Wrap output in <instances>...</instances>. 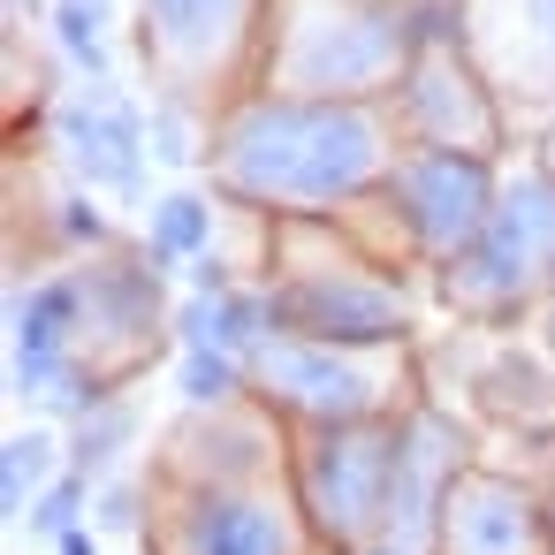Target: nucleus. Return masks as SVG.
<instances>
[{
    "label": "nucleus",
    "mask_w": 555,
    "mask_h": 555,
    "mask_svg": "<svg viewBox=\"0 0 555 555\" xmlns=\"http://www.w3.org/2000/svg\"><path fill=\"white\" fill-rule=\"evenodd\" d=\"M206 168L229 198L274 206V214H335L388 183V122L365 100H289L251 92L221 115Z\"/></svg>",
    "instance_id": "f257e3e1"
},
{
    "label": "nucleus",
    "mask_w": 555,
    "mask_h": 555,
    "mask_svg": "<svg viewBox=\"0 0 555 555\" xmlns=\"http://www.w3.org/2000/svg\"><path fill=\"white\" fill-rule=\"evenodd\" d=\"M403 0H282V31L267 54V92L289 100H365L411 69Z\"/></svg>",
    "instance_id": "f03ea898"
},
{
    "label": "nucleus",
    "mask_w": 555,
    "mask_h": 555,
    "mask_svg": "<svg viewBox=\"0 0 555 555\" xmlns=\"http://www.w3.org/2000/svg\"><path fill=\"white\" fill-rule=\"evenodd\" d=\"M396 479V418H358V426H297L289 441V494L305 509L312 547L358 555L380 540Z\"/></svg>",
    "instance_id": "7ed1b4c3"
},
{
    "label": "nucleus",
    "mask_w": 555,
    "mask_h": 555,
    "mask_svg": "<svg viewBox=\"0 0 555 555\" xmlns=\"http://www.w3.org/2000/svg\"><path fill=\"white\" fill-rule=\"evenodd\" d=\"M441 289H449V305L487 312V320L555 289V168H525L502 183L479 244L441 274Z\"/></svg>",
    "instance_id": "20e7f679"
},
{
    "label": "nucleus",
    "mask_w": 555,
    "mask_h": 555,
    "mask_svg": "<svg viewBox=\"0 0 555 555\" xmlns=\"http://www.w3.org/2000/svg\"><path fill=\"white\" fill-rule=\"evenodd\" d=\"M160 555H312L282 479H160Z\"/></svg>",
    "instance_id": "39448f33"
},
{
    "label": "nucleus",
    "mask_w": 555,
    "mask_h": 555,
    "mask_svg": "<svg viewBox=\"0 0 555 555\" xmlns=\"http://www.w3.org/2000/svg\"><path fill=\"white\" fill-rule=\"evenodd\" d=\"M267 312L274 335H305V343H335V350H388L411 335V305L396 282L365 274V259H297L267 282Z\"/></svg>",
    "instance_id": "423d86ee"
},
{
    "label": "nucleus",
    "mask_w": 555,
    "mask_h": 555,
    "mask_svg": "<svg viewBox=\"0 0 555 555\" xmlns=\"http://www.w3.org/2000/svg\"><path fill=\"white\" fill-rule=\"evenodd\" d=\"M251 403L297 426H358V418H396V380L380 350H335L305 335H267L251 358Z\"/></svg>",
    "instance_id": "0eeeda50"
},
{
    "label": "nucleus",
    "mask_w": 555,
    "mask_h": 555,
    "mask_svg": "<svg viewBox=\"0 0 555 555\" xmlns=\"http://www.w3.org/2000/svg\"><path fill=\"white\" fill-rule=\"evenodd\" d=\"M380 191H388L403 236H411L441 274L479 244V229H487V214H494V198H502L487 153H396V168H388Z\"/></svg>",
    "instance_id": "6e6552de"
},
{
    "label": "nucleus",
    "mask_w": 555,
    "mask_h": 555,
    "mask_svg": "<svg viewBox=\"0 0 555 555\" xmlns=\"http://www.w3.org/2000/svg\"><path fill=\"white\" fill-rule=\"evenodd\" d=\"M464 426L434 403H403L396 411V479H388V509H380V555H434L441 532V502L449 487L472 472L464 456Z\"/></svg>",
    "instance_id": "1a4fd4ad"
},
{
    "label": "nucleus",
    "mask_w": 555,
    "mask_h": 555,
    "mask_svg": "<svg viewBox=\"0 0 555 555\" xmlns=\"http://www.w3.org/2000/svg\"><path fill=\"white\" fill-rule=\"evenodd\" d=\"M77 343H85V267L9 282V396L16 403H39L69 373H85Z\"/></svg>",
    "instance_id": "9d476101"
},
{
    "label": "nucleus",
    "mask_w": 555,
    "mask_h": 555,
    "mask_svg": "<svg viewBox=\"0 0 555 555\" xmlns=\"http://www.w3.org/2000/svg\"><path fill=\"white\" fill-rule=\"evenodd\" d=\"M54 145L77 168L85 191H145V153H153V122L145 107L107 77V85H77L69 100H54Z\"/></svg>",
    "instance_id": "9b49d317"
},
{
    "label": "nucleus",
    "mask_w": 555,
    "mask_h": 555,
    "mask_svg": "<svg viewBox=\"0 0 555 555\" xmlns=\"http://www.w3.org/2000/svg\"><path fill=\"white\" fill-rule=\"evenodd\" d=\"M396 115L411 130V153H494V107L472 85V69H456V54H418L396 85Z\"/></svg>",
    "instance_id": "f8f14e48"
},
{
    "label": "nucleus",
    "mask_w": 555,
    "mask_h": 555,
    "mask_svg": "<svg viewBox=\"0 0 555 555\" xmlns=\"http://www.w3.org/2000/svg\"><path fill=\"white\" fill-rule=\"evenodd\" d=\"M434 555H547L540 532V494L517 487L509 472H464L441 502V532Z\"/></svg>",
    "instance_id": "ddd939ff"
},
{
    "label": "nucleus",
    "mask_w": 555,
    "mask_h": 555,
    "mask_svg": "<svg viewBox=\"0 0 555 555\" xmlns=\"http://www.w3.org/2000/svg\"><path fill=\"white\" fill-rule=\"evenodd\" d=\"M145 9V62L176 69V92L183 85H206L251 31L259 0H138Z\"/></svg>",
    "instance_id": "4468645a"
},
{
    "label": "nucleus",
    "mask_w": 555,
    "mask_h": 555,
    "mask_svg": "<svg viewBox=\"0 0 555 555\" xmlns=\"http://www.w3.org/2000/svg\"><path fill=\"white\" fill-rule=\"evenodd\" d=\"M274 335V312H267V289H229V297H191L176 312V343L183 350H229V358H259Z\"/></svg>",
    "instance_id": "2eb2a0df"
},
{
    "label": "nucleus",
    "mask_w": 555,
    "mask_h": 555,
    "mask_svg": "<svg viewBox=\"0 0 555 555\" xmlns=\"http://www.w3.org/2000/svg\"><path fill=\"white\" fill-rule=\"evenodd\" d=\"M62 472H69L62 434H54V426H16L9 441H0V517L24 532L31 509H39V494H47Z\"/></svg>",
    "instance_id": "dca6fc26"
},
{
    "label": "nucleus",
    "mask_w": 555,
    "mask_h": 555,
    "mask_svg": "<svg viewBox=\"0 0 555 555\" xmlns=\"http://www.w3.org/2000/svg\"><path fill=\"white\" fill-rule=\"evenodd\" d=\"M214 221H221V206L206 191H168L145 214V251L160 267H198V259H214Z\"/></svg>",
    "instance_id": "f3484780"
},
{
    "label": "nucleus",
    "mask_w": 555,
    "mask_h": 555,
    "mask_svg": "<svg viewBox=\"0 0 555 555\" xmlns=\"http://www.w3.org/2000/svg\"><path fill=\"white\" fill-rule=\"evenodd\" d=\"M130 441H138V403L130 396H107L92 418L69 426V472H85L100 487V479H115V464H122Z\"/></svg>",
    "instance_id": "a211bd4d"
},
{
    "label": "nucleus",
    "mask_w": 555,
    "mask_h": 555,
    "mask_svg": "<svg viewBox=\"0 0 555 555\" xmlns=\"http://www.w3.org/2000/svg\"><path fill=\"white\" fill-rule=\"evenodd\" d=\"M107 24H115V0H54V39H62V54L77 62L85 85H107V69H115Z\"/></svg>",
    "instance_id": "6ab92c4d"
},
{
    "label": "nucleus",
    "mask_w": 555,
    "mask_h": 555,
    "mask_svg": "<svg viewBox=\"0 0 555 555\" xmlns=\"http://www.w3.org/2000/svg\"><path fill=\"white\" fill-rule=\"evenodd\" d=\"M92 502H100V494H92V479H85V472H62V479L39 494V509H31V525H24V532H31V540H47V547H62L77 525H92Z\"/></svg>",
    "instance_id": "aec40b11"
},
{
    "label": "nucleus",
    "mask_w": 555,
    "mask_h": 555,
    "mask_svg": "<svg viewBox=\"0 0 555 555\" xmlns=\"http://www.w3.org/2000/svg\"><path fill=\"white\" fill-rule=\"evenodd\" d=\"M145 509H153V479H107L92 502V525H100V540L107 532H153Z\"/></svg>",
    "instance_id": "412c9836"
},
{
    "label": "nucleus",
    "mask_w": 555,
    "mask_h": 555,
    "mask_svg": "<svg viewBox=\"0 0 555 555\" xmlns=\"http://www.w3.org/2000/svg\"><path fill=\"white\" fill-rule=\"evenodd\" d=\"M54 229H62V244H77V251H107V214L85 198V191H69V198H54Z\"/></svg>",
    "instance_id": "4be33fe9"
},
{
    "label": "nucleus",
    "mask_w": 555,
    "mask_h": 555,
    "mask_svg": "<svg viewBox=\"0 0 555 555\" xmlns=\"http://www.w3.org/2000/svg\"><path fill=\"white\" fill-rule=\"evenodd\" d=\"M153 160H168V168H191V160H198L191 122H183V92H168V100L153 107Z\"/></svg>",
    "instance_id": "5701e85b"
},
{
    "label": "nucleus",
    "mask_w": 555,
    "mask_h": 555,
    "mask_svg": "<svg viewBox=\"0 0 555 555\" xmlns=\"http://www.w3.org/2000/svg\"><path fill=\"white\" fill-rule=\"evenodd\" d=\"M229 289H244V282L229 274V259H198V267H191V297H229Z\"/></svg>",
    "instance_id": "b1692460"
},
{
    "label": "nucleus",
    "mask_w": 555,
    "mask_h": 555,
    "mask_svg": "<svg viewBox=\"0 0 555 555\" xmlns=\"http://www.w3.org/2000/svg\"><path fill=\"white\" fill-rule=\"evenodd\" d=\"M532 16H540V31H555V0H532Z\"/></svg>",
    "instance_id": "393cba45"
},
{
    "label": "nucleus",
    "mask_w": 555,
    "mask_h": 555,
    "mask_svg": "<svg viewBox=\"0 0 555 555\" xmlns=\"http://www.w3.org/2000/svg\"><path fill=\"white\" fill-rule=\"evenodd\" d=\"M540 335H547V350H555V297H547V320H540Z\"/></svg>",
    "instance_id": "a878e982"
},
{
    "label": "nucleus",
    "mask_w": 555,
    "mask_h": 555,
    "mask_svg": "<svg viewBox=\"0 0 555 555\" xmlns=\"http://www.w3.org/2000/svg\"><path fill=\"white\" fill-rule=\"evenodd\" d=\"M9 9H39V0H9Z\"/></svg>",
    "instance_id": "bb28decb"
},
{
    "label": "nucleus",
    "mask_w": 555,
    "mask_h": 555,
    "mask_svg": "<svg viewBox=\"0 0 555 555\" xmlns=\"http://www.w3.org/2000/svg\"><path fill=\"white\" fill-rule=\"evenodd\" d=\"M358 555H380V547H358Z\"/></svg>",
    "instance_id": "cd10ccee"
}]
</instances>
